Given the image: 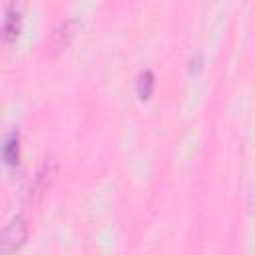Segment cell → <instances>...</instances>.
<instances>
[{"instance_id": "5", "label": "cell", "mask_w": 255, "mask_h": 255, "mask_svg": "<svg viewBox=\"0 0 255 255\" xmlns=\"http://www.w3.org/2000/svg\"><path fill=\"white\" fill-rule=\"evenodd\" d=\"M18 32H20V14H18V10L10 8L8 16H6V22H4V38L8 42H12V40L18 38Z\"/></svg>"}, {"instance_id": "3", "label": "cell", "mask_w": 255, "mask_h": 255, "mask_svg": "<svg viewBox=\"0 0 255 255\" xmlns=\"http://www.w3.org/2000/svg\"><path fill=\"white\" fill-rule=\"evenodd\" d=\"M72 36H74V22L68 20V22H64V24L54 32V36H52V46H54L56 50H62V48L68 46V42H70Z\"/></svg>"}, {"instance_id": "1", "label": "cell", "mask_w": 255, "mask_h": 255, "mask_svg": "<svg viewBox=\"0 0 255 255\" xmlns=\"http://www.w3.org/2000/svg\"><path fill=\"white\" fill-rule=\"evenodd\" d=\"M28 237V225L22 217H14L8 221L6 227L0 229V253H14L18 251Z\"/></svg>"}, {"instance_id": "4", "label": "cell", "mask_w": 255, "mask_h": 255, "mask_svg": "<svg viewBox=\"0 0 255 255\" xmlns=\"http://www.w3.org/2000/svg\"><path fill=\"white\" fill-rule=\"evenodd\" d=\"M153 84H155V80H153V72H149V70L139 72V76H137V84H135V90H137L139 100H147V98L151 96V92H153Z\"/></svg>"}, {"instance_id": "2", "label": "cell", "mask_w": 255, "mask_h": 255, "mask_svg": "<svg viewBox=\"0 0 255 255\" xmlns=\"http://www.w3.org/2000/svg\"><path fill=\"white\" fill-rule=\"evenodd\" d=\"M2 157L8 165H16L20 159V139L18 133H10L2 143Z\"/></svg>"}]
</instances>
